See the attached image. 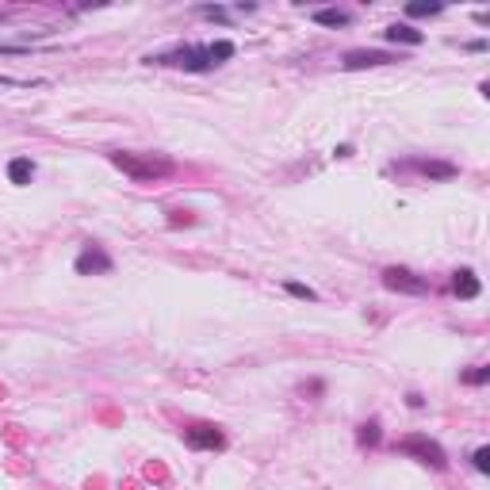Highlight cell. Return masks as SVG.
<instances>
[{
  "instance_id": "obj_12",
  "label": "cell",
  "mask_w": 490,
  "mask_h": 490,
  "mask_svg": "<svg viewBox=\"0 0 490 490\" xmlns=\"http://www.w3.org/2000/svg\"><path fill=\"white\" fill-rule=\"evenodd\" d=\"M31 176H35V165L27 161V157H16V161L8 165V181L12 184H31Z\"/></svg>"
},
{
  "instance_id": "obj_17",
  "label": "cell",
  "mask_w": 490,
  "mask_h": 490,
  "mask_svg": "<svg viewBox=\"0 0 490 490\" xmlns=\"http://www.w3.org/2000/svg\"><path fill=\"white\" fill-rule=\"evenodd\" d=\"M410 16H440V4H410Z\"/></svg>"
},
{
  "instance_id": "obj_15",
  "label": "cell",
  "mask_w": 490,
  "mask_h": 490,
  "mask_svg": "<svg viewBox=\"0 0 490 490\" xmlns=\"http://www.w3.org/2000/svg\"><path fill=\"white\" fill-rule=\"evenodd\" d=\"M284 287H287V295H295V299H307V303H314V299H318V295H314V287H307V284H295V280H287Z\"/></svg>"
},
{
  "instance_id": "obj_13",
  "label": "cell",
  "mask_w": 490,
  "mask_h": 490,
  "mask_svg": "<svg viewBox=\"0 0 490 490\" xmlns=\"http://www.w3.org/2000/svg\"><path fill=\"white\" fill-rule=\"evenodd\" d=\"M207 58H211V65H219V62H226V58H234V42H230V39L211 42V46H207Z\"/></svg>"
},
{
  "instance_id": "obj_5",
  "label": "cell",
  "mask_w": 490,
  "mask_h": 490,
  "mask_svg": "<svg viewBox=\"0 0 490 490\" xmlns=\"http://www.w3.org/2000/svg\"><path fill=\"white\" fill-rule=\"evenodd\" d=\"M73 268H77L81 276H108L115 265H111V257L100 249V245H89V249L77 257V265H73Z\"/></svg>"
},
{
  "instance_id": "obj_16",
  "label": "cell",
  "mask_w": 490,
  "mask_h": 490,
  "mask_svg": "<svg viewBox=\"0 0 490 490\" xmlns=\"http://www.w3.org/2000/svg\"><path fill=\"white\" fill-rule=\"evenodd\" d=\"M475 471H483V475L490 471V448H486V445L475 448Z\"/></svg>"
},
{
  "instance_id": "obj_20",
  "label": "cell",
  "mask_w": 490,
  "mask_h": 490,
  "mask_svg": "<svg viewBox=\"0 0 490 490\" xmlns=\"http://www.w3.org/2000/svg\"><path fill=\"white\" fill-rule=\"evenodd\" d=\"M200 12L211 16V20H226V8H211V4H207V8H200Z\"/></svg>"
},
{
  "instance_id": "obj_2",
  "label": "cell",
  "mask_w": 490,
  "mask_h": 490,
  "mask_svg": "<svg viewBox=\"0 0 490 490\" xmlns=\"http://www.w3.org/2000/svg\"><path fill=\"white\" fill-rule=\"evenodd\" d=\"M149 65H181V69H192V73H207L211 69V58H207V46H181L173 54H157V58H146Z\"/></svg>"
},
{
  "instance_id": "obj_9",
  "label": "cell",
  "mask_w": 490,
  "mask_h": 490,
  "mask_svg": "<svg viewBox=\"0 0 490 490\" xmlns=\"http://www.w3.org/2000/svg\"><path fill=\"white\" fill-rule=\"evenodd\" d=\"M383 39H387V42H402V46H421V39H426V35L414 31L410 23H391L387 31H383Z\"/></svg>"
},
{
  "instance_id": "obj_3",
  "label": "cell",
  "mask_w": 490,
  "mask_h": 490,
  "mask_svg": "<svg viewBox=\"0 0 490 490\" xmlns=\"http://www.w3.org/2000/svg\"><path fill=\"white\" fill-rule=\"evenodd\" d=\"M399 452H406V456H418L421 464H429V467H445L448 460H445V448L437 445V440H429L426 433H414V437H406V440H399Z\"/></svg>"
},
{
  "instance_id": "obj_10",
  "label": "cell",
  "mask_w": 490,
  "mask_h": 490,
  "mask_svg": "<svg viewBox=\"0 0 490 490\" xmlns=\"http://www.w3.org/2000/svg\"><path fill=\"white\" fill-rule=\"evenodd\" d=\"M452 291H456L460 299H475V295H479V280H475V272H471V268H460L456 276H452Z\"/></svg>"
},
{
  "instance_id": "obj_1",
  "label": "cell",
  "mask_w": 490,
  "mask_h": 490,
  "mask_svg": "<svg viewBox=\"0 0 490 490\" xmlns=\"http://www.w3.org/2000/svg\"><path fill=\"white\" fill-rule=\"evenodd\" d=\"M111 165L119 169L122 176H130V181H161V176L176 173V161L173 157H161V154H127V149H119V154H111Z\"/></svg>"
},
{
  "instance_id": "obj_4",
  "label": "cell",
  "mask_w": 490,
  "mask_h": 490,
  "mask_svg": "<svg viewBox=\"0 0 490 490\" xmlns=\"http://www.w3.org/2000/svg\"><path fill=\"white\" fill-rule=\"evenodd\" d=\"M383 287L399 291V295H426L429 284L421 276H414L410 268H383Z\"/></svg>"
},
{
  "instance_id": "obj_8",
  "label": "cell",
  "mask_w": 490,
  "mask_h": 490,
  "mask_svg": "<svg viewBox=\"0 0 490 490\" xmlns=\"http://www.w3.org/2000/svg\"><path fill=\"white\" fill-rule=\"evenodd\" d=\"M394 62L391 54H383V50H353V54H345V69H364V65H387Z\"/></svg>"
},
{
  "instance_id": "obj_14",
  "label": "cell",
  "mask_w": 490,
  "mask_h": 490,
  "mask_svg": "<svg viewBox=\"0 0 490 490\" xmlns=\"http://www.w3.org/2000/svg\"><path fill=\"white\" fill-rule=\"evenodd\" d=\"M360 445H380V421H364L360 426Z\"/></svg>"
},
{
  "instance_id": "obj_7",
  "label": "cell",
  "mask_w": 490,
  "mask_h": 490,
  "mask_svg": "<svg viewBox=\"0 0 490 490\" xmlns=\"http://www.w3.org/2000/svg\"><path fill=\"white\" fill-rule=\"evenodd\" d=\"M406 169L429 176V181H452V176H456V165H452V161H429V157H410Z\"/></svg>"
},
{
  "instance_id": "obj_19",
  "label": "cell",
  "mask_w": 490,
  "mask_h": 490,
  "mask_svg": "<svg viewBox=\"0 0 490 490\" xmlns=\"http://www.w3.org/2000/svg\"><path fill=\"white\" fill-rule=\"evenodd\" d=\"M188 226V222H192V215H188V211H173V219H169V226Z\"/></svg>"
},
{
  "instance_id": "obj_18",
  "label": "cell",
  "mask_w": 490,
  "mask_h": 490,
  "mask_svg": "<svg viewBox=\"0 0 490 490\" xmlns=\"http://www.w3.org/2000/svg\"><path fill=\"white\" fill-rule=\"evenodd\" d=\"M464 380H467V383H486V380H490V372H486V368H479V372H467Z\"/></svg>"
},
{
  "instance_id": "obj_11",
  "label": "cell",
  "mask_w": 490,
  "mask_h": 490,
  "mask_svg": "<svg viewBox=\"0 0 490 490\" xmlns=\"http://www.w3.org/2000/svg\"><path fill=\"white\" fill-rule=\"evenodd\" d=\"M310 20L322 23V27H345L348 12H341V8H318V12H310Z\"/></svg>"
},
{
  "instance_id": "obj_6",
  "label": "cell",
  "mask_w": 490,
  "mask_h": 490,
  "mask_svg": "<svg viewBox=\"0 0 490 490\" xmlns=\"http://www.w3.org/2000/svg\"><path fill=\"white\" fill-rule=\"evenodd\" d=\"M184 440H188V448H200V452H215L226 445L219 426H192V429H184Z\"/></svg>"
}]
</instances>
